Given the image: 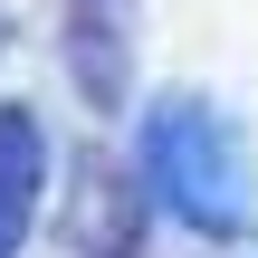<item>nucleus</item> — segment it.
<instances>
[{
	"label": "nucleus",
	"instance_id": "nucleus-1",
	"mask_svg": "<svg viewBox=\"0 0 258 258\" xmlns=\"http://www.w3.org/2000/svg\"><path fill=\"white\" fill-rule=\"evenodd\" d=\"M144 153H153V182L172 191V211H191L201 230L249 220V163H239V144H230V124L211 105H163Z\"/></svg>",
	"mask_w": 258,
	"mask_h": 258
},
{
	"label": "nucleus",
	"instance_id": "nucleus-2",
	"mask_svg": "<svg viewBox=\"0 0 258 258\" xmlns=\"http://www.w3.org/2000/svg\"><path fill=\"white\" fill-rule=\"evenodd\" d=\"M38 172H48V144L19 105H0V258H19L29 220H38Z\"/></svg>",
	"mask_w": 258,
	"mask_h": 258
}]
</instances>
